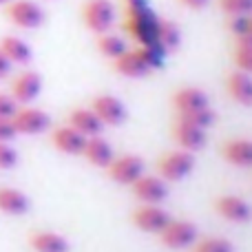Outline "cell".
<instances>
[{"mask_svg": "<svg viewBox=\"0 0 252 252\" xmlns=\"http://www.w3.org/2000/svg\"><path fill=\"white\" fill-rule=\"evenodd\" d=\"M16 109H18V102L13 100L11 95L0 93V120H11Z\"/></svg>", "mask_w": 252, "mask_h": 252, "instance_id": "obj_32", "label": "cell"}, {"mask_svg": "<svg viewBox=\"0 0 252 252\" xmlns=\"http://www.w3.org/2000/svg\"><path fill=\"white\" fill-rule=\"evenodd\" d=\"M130 192L139 204H164L168 199V184L159 175H146L137 177L130 184Z\"/></svg>", "mask_w": 252, "mask_h": 252, "instance_id": "obj_8", "label": "cell"}, {"mask_svg": "<svg viewBox=\"0 0 252 252\" xmlns=\"http://www.w3.org/2000/svg\"><path fill=\"white\" fill-rule=\"evenodd\" d=\"M175 118H177V120H184V122H188V124H192V126H197V128L208 130L210 126L215 124L217 115H215V111L210 109V106H206V109L188 111V113H175Z\"/></svg>", "mask_w": 252, "mask_h": 252, "instance_id": "obj_26", "label": "cell"}, {"mask_svg": "<svg viewBox=\"0 0 252 252\" xmlns=\"http://www.w3.org/2000/svg\"><path fill=\"white\" fill-rule=\"evenodd\" d=\"M0 51L4 53L11 64H29L33 53H31V47L25 42V40L16 38V35H4L0 40Z\"/></svg>", "mask_w": 252, "mask_h": 252, "instance_id": "obj_23", "label": "cell"}, {"mask_svg": "<svg viewBox=\"0 0 252 252\" xmlns=\"http://www.w3.org/2000/svg\"><path fill=\"white\" fill-rule=\"evenodd\" d=\"M82 22L93 33H106L115 25V4L111 0H87L82 4Z\"/></svg>", "mask_w": 252, "mask_h": 252, "instance_id": "obj_3", "label": "cell"}, {"mask_svg": "<svg viewBox=\"0 0 252 252\" xmlns=\"http://www.w3.org/2000/svg\"><path fill=\"white\" fill-rule=\"evenodd\" d=\"M11 124L18 135H40L51 126V118L35 106H18L11 118Z\"/></svg>", "mask_w": 252, "mask_h": 252, "instance_id": "obj_9", "label": "cell"}, {"mask_svg": "<svg viewBox=\"0 0 252 252\" xmlns=\"http://www.w3.org/2000/svg\"><path fill=\"white\" fill-rule=\"evenodd\" d=\"M113 71L124 75V78H144L153 69L139 49H128V51H124L122 56L113 60Z\"/></svg>", "mask_w": 252, "mask_h": 252, "instance_id": "obj_16", "label": "cell"}, {"mask_svg": "<svg viewBox=\"0 0 252 252\" xmlns=\"http://www.w3.org/2000/svg\"><path fill=\"white\" fill-rule=\"evenodd\" d=\"M16 128H13L11 120H0V142H11L16 137Z\"/></svg>", "mask_w": 252, "mask_h": 252, "instance_id": "obj_33", "label": "cell"}, {"mask_svg": "<svg viewBox=\"0 0 252 252\" xmlns=\"http://www.w3.org/2000/svg\"><path fill=\"white\" fill-rule=\"evenodd\" d=\"M27 244L33 252H69L71 244L64 235L53 230H33L27 237Z\"/></svg>", "mask_w": 252, "mask_h": 252, "instance_id": "obj_17", "label": "cell"}, {"mask_svg": "<svg viewBox=\"0 0 252 252\" xmlns=\"http://www.w3.org/2000/svg\"><path fill=\"white\" fill-rule=\"evenodd\" d=\"M29 206H31L29 197H27L22 190L0 186V213L18 217V215H25L27 210H29Z\"/></svg>", "mask_w": 252, "mask_h": 252, "instance_id": "obj_22", "label": "cell"}, {"mask_svg": "<svg viewBox=\"0 0 252 252\" xmlns=\"http://www.w3.org/2000/svg\"><path fill=\"white\" fill-rule=\"evenodd\" d=\"M192 252H235V246L223 237H201L192 244Z\"/></svg>", "mask_w": 252, "mask_h": 252, "instance_id": "obj_27", "label": "cell"}, {"mask_svg": "<svg viewBox=\"0 0 252 252\" xmlns=\"http://www.w3.org/2000/svg\"><path fill=\"white\" fill-rule=\"evenodd\" d=\"M157 22H159V18H155V13L151 11V7H148V4L126 9L124 27H126V31L130 33V38L137 42V47L155 44Z\"/></svg>", "mask_w": 252, "mask_h": 252, "instance_id": "obj_1", "label": "cell"}, {"mask_svg": "<svg viewBox=\"0 0 252 252\" xmlns=\"http://www.w3.org/2000/svg\"><path fill=\"white\" fill-rule=\"evenodd\" d=\"M42 91V78L35 71H22L11 82V97L18 104H31Z\"/></svg>", "mask_w": 252, "mask_h": 252, "instance_id": "obj_14", "label": "cell"}, {"mask_svg": "<svg viewBox=\"0 0 252 252\" xmlns=\"http://www.w3.org/2000/svg\"><path fill=\"white\" fill-rule=\"evenodd\" d=\"M213 210L230 223H248L252 219V206L239 195H217L213 199Z\"/></svg>", "mask_w": 252, "mask_h": 252, "instance_id": "obj_10", "label": "cell"}, {"mask_svg": "<svg viewBox=\"0 0 252 252\" xmlns=\"http://www.w3.org/2000/svg\"><path fill=\"white\" fill-rule=\"evenodd\" d=\"M144 159L139 155H130V153H126V155H118L111 159V164L106 166V177L111 179V182L120 184V186H130V184L135 182L137 177H142L144 175Z\"/></svg>", "mask_w": 252, "mask_h": 252, "instance_id": "obj_6", "label": "cell"}, {"mask_svg": "<svg viewBox=\"0 0 252 252\" xmlns=\"http://www.w3.org/2000/svg\"><path fill=\"white\" fill-rule=\"evenodd\" d=\"M195 168V157L192 153L182 151V148H175V151H166L157 157L155 161V170L166 184L173 182H182Z\"/></svg>", "mask_w": 252, "mask_h": 252, "instance_id": "obj_2", "label": "cell"}, {"mask_svg": "<svg viewBox=\"0 0 252 252\" xmlns=\"http://www.w3.org/2000/svg\"><path fill=\"white\" fill-rule=\"evenodd\" d=\"M84 142H87V137H84L82 133H78V130L69 124L58 126V128L51 130V144L58 153H62V155L80 157L82 155Z\"/></svg>", "mask_w": 252, "mask_h": 252, "instance_id": "obj_15", "label": "cell"}, {"mask_svg": "<svg viewBox=\"0 0 252 252\" xmlns=\"http://www.w3.org/2000/svg\"><path fill=\"white\" fill-rule=\"evenodd\" d=\"M182 42V31H179L177 22L173 20H159L157 22V33H155V44L164 53H170L179 47Z\"/></svg>", "mask_w": 252, "mask_h": 252, "instance_id": "obj_24", "label": "cell"}, {"mask_svg": "<svg viewBox=\"0 0 252 252\" xmlns=\"http://www.w3.org/2000/svg\"><path fill=\"white\" fill-rule=\"evenodd\" d=\"M89 109L97 115V120H100L104 126H120V124L126 122V118H128L122 100H118L115 95H106V93L93 97Z\"/></svg>", "mask_w": 252, "mask_h": 252, "instance_id": "obj_11", "label": "cell"}, {"mask_svg": "<svg viewBox=\"0 0 252 252\" xmlns=\"http://www.w3.org/2000/svg\"><path fill=\"white\" fill-rule=\"evenodd\" d=\"M9 73H11V62H9L7 58H4V53H2V51H0V80L7 78Z\"/></svg>", "mask_w": 252, "mask_h": 252, "instance_id": "obj_34", "label": "cell"}, {"mask_svg": "<svg viewBox=\"0 0 252 252\" xmlns=\"http://www.w3.org/2000/svg\"><path fill=\"white\" fill-rule=\"evenodd\" d=\"M179 2H182L184 7L192 9V11H199V9H204L206 4H208V0H179Z\"/></svg>", "mask_w": 252, "mask_h": 252, "instance_id": "obj_35", "label": "cell"}, {"mask_svg": "<svg viewBox=\"0 0 252 252\" xmlns=\"http://www.w3.org/2000/svg\"><path fill=\"white\" fill-rule=\"evenodd\" d=\"M170 215L161 208L159 204H139L137 208L130 213V223L137 230L148 232V235H159L161 228L170 221Z\"/></svg>", "mask_w": 252, "mask_h": 252, "instance_id": "obj_7", "label": "cell"}, {"mask_svg": "<svg viewBox=\"0 0 252 252\" xmlns=\"http://www.w3.org/2000/svg\"><path fill=\"white\" fill-rule=\"evenodd\" d=\"M232 62H235L237 71H244V73L252 75V49L235 47V51H232Z\"/></svg>", "mask_w": 252, "mask_h": 252, "instance_id": "obj_29", "label": "cell"}, {"mask_svg": "<svg viewBox=\"0 0 252 252\" xmlns=\"http://www.w3.org/2000/svg\"><path fill=\"white\" fill-rule=\"evenodd\" d=\"M4 16L18 29H38L44 22V11L33 0H11L4 7Z\"/></svg>", "mask_w": 252, "mask_h": 252, "instance_id": "obj_5", "label": "cell"}, {"mask_svg": "<svg viewBox=\"0 0 252 252\" xmlns=\"http://www.w3.org/2000/svg\"><path fill=\"white\" fill-rule=\"evenodd\" d=\"M159 244L168 250H182L192 246L197 239H199V232H197V226L186 219H170L164 228H161L159 235Z\"/></svg>", "mask_w": 252, "mask_h": 252, "instance_id": "obj_4", "label": "cell"}, {"mask_svg": "<svg viewBox=\"0 0 252 252\" xmlns=\"http://www.w3.org/2000/svg\"><path fill=\"white\" fill-rule=\"evenodd\" d=\"M170 104H173L175 113H188V111H197V109L210 106V100H208V95H206V91H201V89L182 87L173 93Z\"/></svg>", "mask_w": 252, "mask_h": 252, "instance_id": "obj_18", "label": "cell"}, {"mask_svg": "<svg viewBox=\"0 0 252 252\" xmlns=\"http://www.w3.org/2000/svg\"><path fill=\"white\" fill-rule=\"evenodd\" d=\"M170 137H173V142L182 151H188V153L201 151L206 146V142H208V135H206L204 128H197V126L184 122V120H177V118L170 124Z\"/></svg>", "mask_w": 252, "mask_h": 252, "instance_id": "obj_12", "label": "cell"}, {"mask_svg": "<svg viewBox=\"0 0 252 252\" xmlns=\"http://www.w3.org/2000/svg\"><path fill=\"white\" fill-rule=\"evenodd\" d=\"M226 91L237 104L252 106V75L244 71H230L226 75Z\"/></svg>", "mask_w": 252, "mask_h": 252, "instance_id": "obj_20", "label": "cell"}, {"mask_svg": "<svg viewBox=\"0 0 252 252\" xmlns=\"http://www.w3.org/2000/svg\"><path fill=\"white\" fill-rule=\"evenodd\" d=\"M217 7L226 16H250L252 0H217Z\"/></svg>", "mask_w": 252, "mask_h": 252, "instance_id": "obj_28", "label": "cell"}, {"mask_svg": "<svg viewBox=\"0 0 252 252\" xmlns=\"http://www.w3.org/2000/svg\"><path fill=\"white\" fill-rule=\"evenodd\" d=\"M235 47L252 49V33H244V35H239V38H235Z\"/></svg>", "mask_w": 252, "mask_h": 252, "instance_id": "obj_36", "label": "cell"}, {"mask_svg": "<svg viewBox=\"0 0 252 252\" xmlns=\"http://www.w3.org/2000/svg\"><path fill=\"white\" fill-rule=\"evenodd\" d=\"M66 124L73 126V128L78 130V133H82L84 137L102 135V128H104V124L97 120V115L93 113L91 109H87V106H78V109L71 111Z\"/></svg>", "mask_w": 252, "mask_h": 252, "instance_id": "obj_21", "label": "cell"}, {"mask_svg": "<svg viewBox=\"0 0 252 252\" xmlns=\"http://www.w3.org/2000/svg\"><path fill=\"white\" fill-rule=\"evenodd\" d=\"M223 161L237 168H252V139L248 137H228L219 146Z\"/></svg>", "mask_w": 252, "mask_h": 252, "instance_id": "obj_13", "label": "cell"}, {"mask_svg": "<svg viewBox=\"0 0 252 252\" xmlns=\"http://www.w3.org/2000/svg\"><path fill=\"white\" fill-rule=\"evenodd\" d=\"M82 157L91 166L106 168V166L111 164V159L115 157V153H113V146H111L102 135H93V137H87V142H84Z\"/></svg>", "mask_w": 252, "mask_h": 252, "instance_id": "obj_19", "label": "cell"}, {"mask_svg": "<svg viewBox=\"0 0 252 252\" xmlns=\"http://www.w3.org/2000/svg\"><path fill=\"white\" fill-rule=\"evenodd\" d=\"M7 2H11V0H0V4H7Z\"/></svg>", "mask_w": 252, "mask_h": 252, "instance_id": "obj_38", "label": "cell"}, {"mask_svg": "<svg viewBox=\"0 0 252 252\" xmlns=\"http://www.w3.org/2000/svg\"><path fill=\"white\" fill-rule=\"evenodd\" d=\"M95 44H97V51H100L104 58H109V60H115V58H120L124 51H128L124 38H120L118 33H111V31L97 35Z\"/></svg>", "mask_w": 252, "mask_h": 252, "instance_id": "obj_25", "label": "cell"}, {"mask_svg": "<svg viewBox=\"0 0 252 252\" xmlns=\"http://www.w3.org/2000/svg\"><path fill=\"white\" fill-rule=\"evenodd\" d=\"M226 29L230 31L235 38L248 33L250 31V16H228L226 18Z\"/></svg>", "mask_w": 252, "mask_h": 252, "instance_id": "obj_30", "label": "cell"}, {"mask_svg": "<svg viewBox=\"0 0 252 252\" xmlns=\"http://www.w3.org/2000/svg\"><path fill=\"white\" fill-rule=\"evenodd\" d=\"M18 164V153L9 142H0V170H9Z\"/></svg>", "mask_w": 252, "mask_h": 252, "instance_id": "obj_31", "label": "cell"}, {"mask_svg": "<svg viewBox=\"0 0 252 252\" xmlns=\"http://www.w3.org/2000/svg\"><path fill=\"white\" fill-rule=\"evenodd\" d=\"M248 33H252V13H250V31H248Z\"/></svg>", "mask_w": 252, "mask_h": 252, "instance_id": "obj_37", "label": "cell"}]
</instances>
